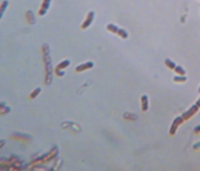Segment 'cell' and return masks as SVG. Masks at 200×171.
Segmentation results:
<instances>
[{
  "instance_id": "obj_13",
  "label": "cell",
  "mask_w": 200,
  "mask_h": 171,
  "mask_svg": "<svg viewBox=\"0 0 200 171\" xmlns=\"http://www.w3.org/2000/svg\"><path fill=\"white\" fill-rule=\"evenodd\" d=\"M6 4H8V1H3V2H2V6H1V15H3V12H4V10H6Z\"/></svg>"
},
{
  "instance_id": "obj_6",
  "label": "cell",
  "mask_w": 200,
  "mask_h": 171,
  "mask_svg": "<svg viewBox=\"0 0 200 171\" xmlns=\"http://www.w3.org/2000/svg\"><path fill=\"white\" fill-rule=\"evenodd\" d=\"M141 104H143V111H147L148 110V98L146 95H143L141 98Z\"/></svg>"
},
{
  "instance_id": "obj_5",
  "label": "cell",
  "mask_w": 200,
  "mask_h": 171,
  "mask_svg": "<svg viewBox=\"0 0 200 171\" xmlns=\"http://www.w3.org/2000/svg\"><path fill=\"white\" fill-rule=\"evenodd\" d=\"M92 66H93V63H92V62H87V63H83L79 66H77V68H76V72H83L85 70H88V69H91Z\"/></svg>"
},
{
  "instance_id": "obj_14",
  "label": "cell",
  "mask_w": 200,
  "mask_h": 171,
  "mask_svg": "<svg viewBox=\"0 0 200 171\" xmlns=\"http://www.w3.org/2000/svg\"><path fill=\"white\" fill-rule=\"evenodd\" d=\"M40 91H41V89L40 88H38V89L36 90V91H33L32 92V94H31V98H36V95H38V93H40Z\"/></svg>"
},
{
  "instance_id": "obj_15",
  "label": "cell",
  "mask_w": 200,
  "mask_h": 171,
  "mask_svg": "<svg viewBox=\"0 0 200 171\" xmlns=\"http://www.w3.org/2000/svg\"><path fill=\"white\" fill-rule=\"evenodd\" d=\"M199 131H200V125L198 126V127L195 128V133H199Z\"/></svg>"
},
{
  "instance_id": "obj_4",
  "label": "cell",
  "mask_w": 200,
  "mask_h": 171,
  "mask_svg": "<svg viewBox=\"0 0 200 171\" xmlns=\"http://www.w3.org/2000/svg\"><path fill=\"white\" fill-rule=\"evenodd\" d=\"M49 2H50V0H43V3H42L41 10H40V12H39V14L40 15L45 14L46 11H47V9H48V6H49Z\"/></svg>"
},
{
  "instance_id": "obj_16",
  "label": "cell",
  "mask_w": 200,
  "mask_h": 171,
  "mask_svg": "<svg viewBox=\"0 0 200 171\" xmlns=\"http://www.w3.org/2000/svg\"><path fill=\"white\" fill-rule=\"evenodd\" d=\"M196 105L198 106V107H200V98H199V100L197 101V103H196Z\"/></svg>"
},
{
  "instance_id": "obj_17",
  "label": "cell",
  "mask_w": 200,
  "mask_h": 171,
  "mask_svg": "<svg viewBox=\"0 0 200 171\" xmlns=\"http://www.w3.org/2000/svg\"><path fill=\"white\" fill-rule=\"evenodd\" d=\"M198 147H200V142L198 143V144H196V145H195V149H197V148H198Z\"/></svg>"
},
{
  "instance_id": "obj_9",
  "label": "cell",
  "mask_w": 200,
  "mask_h": 171,
  "mask_svg": "<svg viewBox=\"0 0 200 171\" xmlns=\"http://www.w3.org/2000/svg\"><path fill=\"white\" fill-rule=\"evenodd\" d=\"M165 64H166V65L168 66L169 69H173V70L176 69V66H177L176 64H174L173 62L171 61V60H169V59H166V60H165Z\"/></svg>"
},
{
  "instance_id": "obj_7",
  "label": "cell",
  "mask_w": 200,
  "mask_h": 171,
  "mask_svg": "<svg viewBox=\"0 0 200 171\" xmlns=\"http://www.w3.org/2000/svg\"><path fill=\"white\" fill-rule=\"evenodd\" d=\"M67 65H70V61L69 60H66V61H63V62H61L60 64H58L57 65V71H59V70H63L64 68H66Z\"/></svg>"
},
{
  "instance_id": "obj_2",
  "label": "cell",
  "mask_w": 200,
  "mask_h": 171,
  "mask_svg": "<svg viewBox=\"0 0 200 171\" xmlns=\"http://www.w3.org/2000/svg\"><path fill=\"white\" fill-rule=\"evenodd\" d=\"M198 109H199V107L197 105L192 106V107H190L186 112H184V114L182 115L183 119H184V120H188L189 118H192L193 115H194L197 111H198Z\"/></svg>"
},
{
  "instance_id": "obj_10",
  "label": "cell",
  "mask_w": 200,
  "mask_h": 171,
  "mask_svg": "<svg viewBox=\"0 0 200 171\" xmlns=\"http://www.w3.org/2000/svg\"><path fill=\"white\" fill-rule=\"evenodd\" d=\"M107 30H108V31H110V32H113V33H117L118 32V29L117 27L115 26V25H111V24H109L108 26H107Z\"/></svg>"
},
{
  "instance_id": "obj_11",
  "label": "cell",
  "mask_w": 200,
  "mask_h": 171,
  "mask_svg": "<svg viewBox=\"0 0 200 171\" xmlns=\"http://www.w3.org/2000/svg\"><path fill=\"white\" fill-rule=\"evenodd\" d=\"M118 35H120V36H122L123 39H126L127 38V32L125 31V30H123V29H119L118 30Z\"/></svg>"
},
{
  "instance_id": "obj_1",
  "label": "cell",
  "mask_w": 200,
  "mask_h": 171,
  "mask_svg": "<svg viewBox=\"0 0 200 171\" xmlns=\"http://www.w3.org/2000/svg\"><path fill=\"white\" fill-rule=\"evenodd\" d=\"M184 121V119H183V117L181 115V117H177L176 119H174V121H173V123H172V125H171V128H170V135H174L176 134V131H177V128H178V126L180 125L182 122Z\"/></svg>"
},
{
  "instance_id": "obj_18",
  "label": "cell",
  "mask_w": 200,
  "mask_h": 171,
  "mask_svg": "<svg viewBox=\"0 0 200 171\" xmlns=\"http://www.w3.org/2000/svg\"><path fill=\"white\" fill-rule=\"evenodd\" d=\"M199 92H200V88H199Z\"/></svg>"
},
{
  "instance_id": "obj_8",
  "label": "cell",
  "mask_w": 200,
  "mask_h": 171,
  "mask_svg": "<svg viewBox=\"0 0 200 171\" xmlns=\"http://www.w3.org/2000/svg\"><path fill=\"white\" fill-rule=\"evenodd\" d=\"M173 80L176 82H184V81H186V77H185L184 75H179V76H176V77L173 78Z\"/></svg>"
},
{
  "instance_id": "obj_3",
  "label": "cell",
  "mask_w": 200,
  "mask_h": 171,
  "mask_svg": "<svg viewBox=\"0 0 200 171\" xmlns=\"http://www.w3.org/2000/svg\"><path fill=\"white\" fill-rule=\"evenodd\" d=\"M93 17H94V12H90L87 17H86V20L83 23V25H81V28L83 29L88 28V27L90 26V24L92 23V20H93Z\"/></svg>"
},
{
  "instance_id": "obj_12",
  "label": "cell",
  "mask_w": 200,
  "mask_h": 171,
  "mask_svg": "<svg viewBox=\"0 0 200 171\" xmlns=\"http://www.w3.org/2000/svg\"><path fill=\"white\" fill-rule=\"evenodd\" d=\"M174 71L177 72V73L179 74V75H185V71L183 70L181 66H176V69H174Z\"/></svg>"
}]
</instances>
